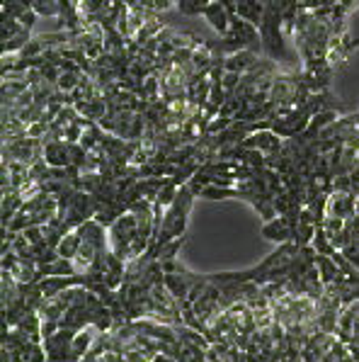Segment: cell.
<instances>
[{"mask_svg": "<svg viewBox=\"0 0 359 362\" xmlns=\"http://www.w3.org/2000/svg\"><path fill=\"white\" fill-rule=\"evenodd\" d=\"M197 194L192 192L190 185H182L178 197H175V202L170 204L168 209H165V216H163V224H160V233L156 236V241L151 243V248L146 250V253H153V250H158L160 246H165V243L175 241V238L185 236L187 231V221H190V211H192V204H195Z\"/></svg>", "mask_w": 359, "mask_h": 362, "instance_id": "cell-1", "label": "cell"}, {"mask_svg": "<svg viewBox=\"0 0 359 362\" xmlns=\"http://www.w3.org/2000/svg\"><path fill=\"white\" fill-rule=\"evenodd\" d=\"M260 44H262L264 57L274 59V61H286V47H284V25H281V15L277 10V5L267 3L260 22Z\"/></svg>", "mask_w": 359, "mask_h": 362, "instance_id": "cell-2", "label": "cell"}, {"mask_svg": "<svg viewBox=\"0 0 359 362\" xmlns=\"http://www.w3.org/2000/svg\"><path fill=\"white\" fill-rule=\"evenodd\" d=\"M107 233H109V250H112L114 255H119L121 260H126V263H129V260H131V248H134L136 238L141 236L136 216L131 214V211L121 214L119 219L107 229ZM143 238H146V236H143ZM148 241H151V238H148Z\"/></svg>", "mask_w": 359, "mask_h": 362, "instance_id": "cell-3", "label": "cell"}, {"mask_svg": "<svg viewBox=\"0 0 359 362\" xmlns=\"http://www.w3.org/2000/svg\"><path fill=\"white\" fill-rule=\"evenodd\" d=\"M32 39V30H27L20 20L5 18L0 22V52L3 54H20Z\"/></svg>", "mask_w": 359, "mask_h": 362, "instance_id": "cell-4", "label": "cell"}, {"mask_svg": "<svg viewBox=\"0 0 359 362\" xmlns=\"http://www.w3.org/2000/svg\"><path fill=\"white\" fill-rule=\"evenodd\" d=\"M296 224H299V219H291V216H274V219L264 221L260 233H262L267 241H272V243H277V246H279V243L294 241Z\"/></svg>", "mask_w": 359, "mask_h": 362, "instance_id": "cell-5", "label": "cell"}, {"mask_svg": "<svg viewBox=\"0 0 359 362\" xmlns=\"http://www.w3.org/2000/svg\"><path fill=\"white\" fill-rule=\"evenodd\" d=\"M44 160L51 168H68L73 165V153H71V141L66 139H47L44 141Z\"/></svg>", "mask_w": 359, "mask_h": 362, "instance_id": "cell-6", "label": "cell"}, {"mask_svg": "<svg viewBox=\"0 0 359 362\" xmlns=\"http://www.w3.org/2000/svg\"><path fill=\"white\" fill-rule=\"evenodd\" d=\"M325 216H342V219H355L357 216V194L333 190L328 194V207Z\"/></svg>", "mask_w": 359, "mask_h": 362, "instance_id": "cell-7", "label": "cell"}, {"mask_svg": "<svg viewBox=\"0 0 359 362\" xmlns=\"http://www.w3.org/2000/svg\"><path fill=\"white\" fill-rule=\"evenodd\" d=\"M243 146L257 148V151H262L264 156H269V153H277L279 148L284 146V139L272 129H257V132H252L250 136L243 139Z\"/></svg>", "mask_w": 359, "mask_h": 362, "instance_id": "cell-8", "label": "cell"}, {"mask_svg": "<svg viewBox=\"0 0 359 362\" xmlns=\"http://www.w3.org/2000/svg\"><path fill=\"white\" fill-rule=\"evenodd\" d=\"M231 18H233V15H231L229 8H226L224 3H219V0H212V3L207 5V10H204V20H207V25L212 27L219 37H224L226 32L231 30Z\"/></svg>", "mask_w": 359, "mask_h": 362, "instance_id": "cell-9", "label": "cell"}, {"mask_svg": "<svg viewBox=\"0 0 359 362\" xmlns=\"http://www.w3.org/2000/svg\"><path fill=\"white\" fill-rule=\"evenodd\" d=\"M262 59L255 49H243V52H236V54H229L224 57V69L226 71H233V74H248L257 61Z\"/></svg>", "mask_w": 359, "mask_h": 362, "instance_id": "cell-10", "label": "cell"}, {"mask_svg": "<svg viewBox=\"0 0 359 362\" xmlns=\"http://www.w3.org/2000/svg\"><path fill=\"white\" fill-rule=\"evenodd\" d=\"M264 8H267V5H264L262 0H238V5H236V15L243 18L245 22H250V25H255L260 30Z\"/></svg>", "mask_w": 359, "mask_h": 362, "instance_id": "cell-11", "label": "cell"}, {"mask_svg": "<svg viewBox=\"0 0 359 362\" xmlns=\"http://www.w3.org/2000/svg\"><path fill=\"white\" fill-rule=\"evenodd\" d=\"M100 336V331H97L95 326H87V328H83V331L75 333V338H73V358L75 360H83L87 353H90V348H92V343H95V338Z\"/></svg>", "mask_w": 359, "mask_h": 362, "instance_id": "cell-12", "label": "cell"}, {"mask_svg": "<svg viewBox=\"0 0 359 362\" xmlns=\"http://www.w3.org/2000/svg\"><path fill=\"white\" fill-rule=\"evenodd\" d=\"M15 328H18L22 336L30 338L32 343H44V338H42V316L37 314V311H30V314H27Z\"/></svg>", "mask_w": 359, "mask_h": 362, "instance_id": "cell-13", "label": "cell"}, {"mask_svg": "<svg viewBox=\"0 0 359 362\" xmlns=\"http://www.w3.org/2000/svg\"><path fill=\"white\" fill-rule=\"evenodd\" d=\"M83 246V236H80V231L78 229H73V231H68L63 236V241L59 243V255L61 258H68V260H73L75 255H78V250Z\"/></svg>", "mask_w": 359, "mask_h": 362, "instance_id": "cell-14", "label": "cell"}, {"mask_svg": "<svg viewBox=\"0 0 359 362\" xmlns=\"http://www.w3.org/2000/svg\"><path fill=\"white\" fill-rule=\"evenodd\" d=\"M197 197H204V199H229V197H238L236 187H221V185H204L200 187Z\"/></svg>", "mask_w": 359, "mask_h": 362, "instance_id": "cell-15", "label": "cell"}, {"mask_svg": "<svg viewBox=\"0 0 359 362\" xmlns=\"http://www.w3.org/2000/svg\"><path fill=\"white\" fill-rule=\"evenodd\" d=\"M61 5L63 0H32V8L39 18H56L61 15Z\"/></svg>", "mask_w": 359, "mask_h": 362, "instance_id": "cell-16", "label": "cell"}, {"mask_svg": "<svg viewBox=\"0 0 359 362\" xmlns=\"http://www.w3.org/2000/svg\"><path fill=\"white\" fill-rule=\"evenodd\" d=\"M311 246L316 248V253H318V255H335V253H338V248L333 246L330 236L323 231V226H318V229H316V236H313Z\"/></svg>", "mask_w": 359, "mask_h": 362, "instance_id": "cell-17", "label": "cell"}, {"mask_svg": "<svg viewBox=\"0 0 359 362\" xmlns=\"http://www.w3.org/2000/svg\"><path fill=\"white\" fill-rule=\"evenodd\" d=\"M209 3H212V0H180L178 8H180L182 15L195 18V15H204V10H207Z\"/></svg>", "mask_w": 359, "mask_h": 362, "instance_id": "cell-18", "label": "cell"}, {"mask_svg": "<svg viewBox=\"0 0 359 362\" xmlns=\"http://www.w3.org/2000/svg\"><path fill=\"white\" fill-rule=\"evenodd\" d=\"M61 328V324L59 321H44L42 319V338H49V336H54Z\"/></svg>", "mask_w": 359, "mask_h": 362, "instance_id": "cell-19", "label": "cell"}, {"mask_svg": "<svg viewBox=\"0 0 359 362\" xmlns=\"http://www.w3.org/2000/svg\"><path fill=\"white\" fill-rule=\"evenodd\" d=\"M219 3H224L231 15H236V5H238V0H219Z\"/></svg>", "mask_w": 359, "mask_h": 362, "instance_id": "cell-20", "label": "cell"}]
</instances>
